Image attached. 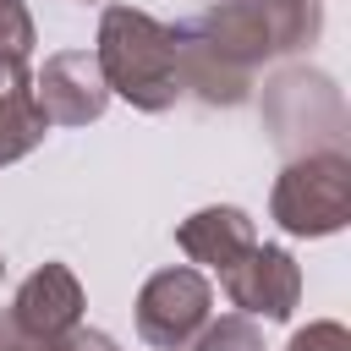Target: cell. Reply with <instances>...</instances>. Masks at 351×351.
Returning a JSON list of instances; mask_svg holds the SVG:
<instances>
[{"mask_svg":"<svg viewBox=\"0 0 351 351\" xmlns=\"http://www.w3.org/2000/svg\"><path fill=\"white\" fill-rule=\"evenodd\" d=\"M269 214L291 236H335L351 219V159L340 148L302 154L280 170Z\"/></svg>","mask_w":351,"mask_h":351,"instance_id":"cell-3","label":"cell"},{"mask_svg":"<svg viewBox=\"0 0 351 351\" xmlns=\"http://www.w3.org/2000/svg\"><path fill=\"white\" fill-rule=\"evenodd\" d=\"M186 351H263V335H258V324L252 318H219V324H203L197 335H192V346Z\"/></svg>","mask_w":351,"mask_h":351,"instance_id":"cell-11","label":"cell"},{"mask_svg":"<svg viewBox=\"0 0 351 351\" xmlns=\"http://www.w3.org/2000/svg\"><path fill=\"white\" fill-rule=\"evenodd\" d=\"M274 55L280 49L252 0H214L208 11L176 27L181 93H197L203 104H241L252 88V71Z\"/></svg>","mask_w":351,"mask_h":351,"instance_id":"cell-1","label":"cell"},{"mask_svg":"<svg viewBox=\"0 0 351 351\" xmlns=\"http://www.w3.org/2000/svg\"><path fill=\"white\" fill-rule=\"evenodd\" d=\"M252 241H258L252 219H247L241 208H230V203L197 208V214H192V219H181V230H176V247H181L192 263H208L214 274H225V269H230Z\"/></svg>","mask_w":351,"mask_h":351,"instance_id":"cell-8","label":"cell"},{"mask_svg":"<svg viewBox=\"0 0 351 351\" xmlns=\"http://www.w3.org/2000/svg\"><path fill=\"white\" fill-rule=\"evenodd\" d=\"M252 5H258V16H263V27H269V38H274L280 55L307 49L318 38V27H324L318 0H252Z\"/></svg>","mask_w":351,"mask_h":351,"instance_id":"cell-10","label":"cell"},{"mask_svg":"<svg viewBox=\"0 0 351 351\" xmlns=\"http://www.w3.org/2000/svg\"><path fill=\"white\" fill-rule=\"evenodd\" d=\"M285 351H351V335H346V324H335V318H318V324L296 329Z\"/></svg>","mask_w":351,"mask_h":351,"instance_id":"cell-13","label":"cell"},{"mask_svg":"<svg viewBox=\"0 0 351 351\" xmlns=\"http://www.w3.org/2000/svg\"><path fill=\"white\" fill-rule=\"evenodd\" d=\"M33 99H38V110H44L49 126H88V121H99L104 104H110V88L99 77L93 49H60V55H49L44 71H38V82H33Z\"/></svg>","mask_w":351,"mask_h":351,"instance_id":"cell-6","label":"cell"},{"mask_svg":"<svg viewBox=\"0 0 351 351\" xmlns=\"http://www.w3.org/2000/svg\"><path fill=\"white\" fill-rule=\"evenodd\" d=\"M0 351H55V340H38V335L16 329L11 313H0Z\"/></svg>","mask_w":351,"mask_h":351,"instance_id":"cell-14","label":"cell"},{"mask_svg":"<svg viewBox=\"0 0 351 351\" xmlns=\"http://www.w3.org/2000/svg\"><path fill=\"white\" fill-rule=\"evenodd\" d=\"M0 274H5V258H0Z\"/></svg>","mask_w":351,"mask_h":351,"instance_id":"cell-16","label":"cell"},{"mask_svg":"<svg viewBox=\"0 0 351 351\" xmlns=\"http://www.w3.org/2000/svg\"><path fill=\"white\" fill-rule=\"evenodd\" d=\"M99 77L110 93H121L132 110H170L181 99V77H176V27H165L159 16L137 11V5H110L99 22V44H93Z\"/></svg>","mask_w":351,"mask_h":351,"instance_id":"cell-2","label":"cell"},{"mask_svg":"<svg viewBox=\"0 0 351 351\" xmlns=\"http://www.w3.org/2000/svg\"><path fill=\"white\" fill-rule=\"evenodd\" d=\"M49 121L33 99V77H27V60L22 55H0V165L33 154L44 143Z\"/></svg>","mask_w":351,"mask_h":351,"instance_id":"cell-9","label":"cell"},{"mask_svg":"<svg viewBox=\"0 0 351 351\" xmlns=\"http://www.w3.org/2000/svg\"><path fill=\"white\" fill-rule=\"evenodd\" d=\"M5 313L16 318V329H27L38 340H60V335H71L82 324V285H77V274L66 263H44V269H33L22 280V291H16V302Z\"/></svg>","mask_w":351,"mask_h":351,"instance_id":"cell-7","label":"cell"},{"mask_svg":"<svg viewBox=\"0 0 351 351\" xmlns=\"http://www.w3.org/2000/svg\"><path fill=\"white\" fill-rule=\"evenodd\" d=\"M208 307H214V291L197 269H186V263L159 269L137 291V335L159 351H186L192 335L208 324Z\"/></svg>","mask_w":351,"mask_h":351,"instance_id":"cell-4","label":"cell"},{"mask_svg":"<svg viewBox=\"0 0 351 351\" xmlns=\"http://www.w3.org/2000/svg\"><path fill=\"white\" fill-rule=\"evenodd\" d=\"M33 49V16L22 0H0V55H22Z\"/></svg>","mask_w":351,"mask_h":351,"instance_id":"cell-12","label":"cell"},{"mask_svg":"<svg viewBox=\"0 0 351 351\" xmlns=\"http://www.w3.org/2000/svg\"><path fill=\"white\" fill-rule=\"evenodd\" d=\"M55 351H115V340H110V335H99V329H82V324H77L71 335H60V340H55Z\"/></svg>","mask_w":351,"mask_h":351,"instance_id":"cell-15","label":"cell"},{"mask_svg":"<svg viewBox=\"0 0 351 351\" xmlns=\"http://www.w3.org/2000/svg\"><path fill=\"white\" fill-rule=\"evenodd\" d=\"M219 285H225V296L241 307V318H269V324H280V318H291V307H296V296H302V269H296V258H291L285 247L252 241V247L219 274Z\"/></svg>","mask_w":351,"mask_h":351,"instance_id":"cell-5","label":"cell"}]
</instances>
